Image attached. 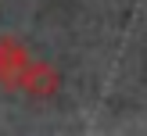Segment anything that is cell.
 Here are the masks:
<instances>
[{"mask_svg":"<svg viewBox=\"0 0 147 136\" xmlns=\"http://www.w3.org/2000/svg\"><path fill=\"white\" fill-rule=\"evenodd\" d=\"M18 90H22V93H29V97H40V100H47V97H54V93L61 90V75H57V68H54V64L29 57L25 72H22V82H18Z\"/></svg>","mask_w":147,"mask_h":136,"instance_id":"1","label":"cell"},{"mask_svg":"<svg viewBox=\"0 0 147 136\" xmlns=\"http://www.w3.org/2000/svg\"><path fill=\"white\" fill-rule=\"evenodd\" d=\"M29 57H32V54L25 50L22 40H14V36H0V86H4V90H18Z\"/></svg>","mask_w":147,"mask_h":136,"instance_id":"2","label":"cell"}]
</instances>
